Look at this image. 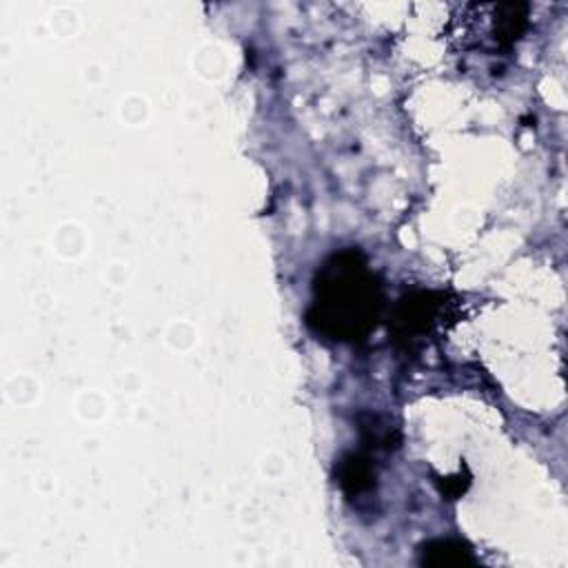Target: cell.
I'll use <instances>...</instances> for the list:
<instances>
[{
  "label": "cell",
  "mask_w": 568,
  "mask_h": 568,
  "mask_svg": "<svg viewBox=\"0 0 568 568\" xmlns=\"http://www.w3.org/2000/svg\"><path fill=\"white\" fill-rule=\"evenodd\" d=\"M382 286L357 251L331 255L315 275L308 324L339 342L364 339L382 315Z\"/></svg>",
  "instance_id": "obj_1"
},
{
  "label": "cell",
  "mask_w": 568,
  "mask_h": 568,
  "mask_svg": "<svg viewBox=\"0 0 568 568\" xmlns=\"http://www.w3.org/2000/svg\"><path fill=\"white\" fill-rule=\"evenodd\" d=\"M446 295L442 293H430V291H419L404 295L399 304L395 306L393 313V335L397 342H415L430 333L446 308Z\"/></svg>",
  "instance_id": "obj_2"
},
{
  "label": "cell",
  "mask_w": 568,
  "mask_h": 568,
  "mask_svg": "<svg viewBox=\"0 0 568 568\" xmlns=\"http://www.w3.org/2000/svg\"><path fill=\"white\" fill-rule=\"evenodd\" d=\"M486 16L490 18L486 31L499 49H508L510 44H515L528 27V4L526 2L486 4Z\"/></svg>",
  "instance_id": "obj_3"
},
{
  "label": "cell",
  "mask_w": 568,
  "mask_h": 568,
  "mask_svg": "<svg viewBox=\"0 0 568 568\" xmlns=\"http://www.w3.org/2000/svg\"><path fill=\"white\" fill-rule=\"evenodd\" d=\"M337 481L342 486V490L348 497L362 495L366 490L373 488L375 484V470L373 464L366 455L362 453H348L339 459V468H337Z\"/></svg>",
  "instance_id": "obj_4"
},
{
  "label": "cell",
  "mask_w": 568,
  "mask_h": 568,
  "mask_svg": "<svg viewBox=\"0 0 568 568\" xmlns=\"http://www.w3.org/2000/svg\"><path fill=\"white\" fill-rule=\"evenodd\" d=\"M422 564L428 566H464L475 564L470 548L457 539H435L422 546Z\"/></svg>",
  "instance_id": "obj_5"
}]
</instances>
